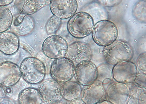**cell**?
Wrapping results in <instances>:
<instances>
[{"label":"cell","instance_id":"6da1fadb","mask_svg":"<svg viewBox=\"0 0 146 104\" xmlns=\"http://www.w3.org/2000/svg\"><path fill=\"white\" fill-rule=\"evenodd\" d=\"M103 55L109 64L115 65L123 61H130L134 55L133 48L127 41L116 40L113 43L104 47Z\"/></svg>","mask_w":146,"mask_h":104},{"label":"cell","instance_id":"7a4b0ae2","mask_svg":"<svg viewBox=\"0 0 146 104\" xmlns=\"http://www.w3.org/2000/svg\"><path fill=\"white\" fill-rule=\"evenodd\" d=\"M21 77L28 84H36L43 81L46 74L45 65L34 57L25 58L19 66Z\"/></svg>","mask_w":146,"mask_h":104},{"label":"cell","instance_id":"3957f363","mask_svg":"<svg viewBox=\"0 0 146 104\" xmlns=\"http://www.w3.org/2000/svg\"><path fill=\"white\" fill-rule=\"evenodd\" d=\"M94 26L93 18L90 14L81 11L70 18L67 23V30L73 37L83 38L92 33Z\"/></svg>","mask_w":146,"mask_h":104},{"label":"cell","instance_id":"277c9868","mask_svg":"<svg viewBox=\"0 0 146 104\" xmlns=\"http://www.w3.org/2000/svg\"><path fill=\"white\" fill-rule=\"evenodd\" d=\"M118 28L113 22L108 20L99 21L94 26L92 32L93 41L100 46H108L117 40Z\"/></svg>","mask_w":146,"mask_h":104},{"label":"cell","instance_id":"5b68a950","mask_svg":"<svg viewBox=\"0 0 146 104\" xmlns=\"http://www.w3.org/2000/svg\"><path fill=\"white\" fill-rule=\"evenodd\" d=\"M75 68L74 63L66 57L55 59L51 65L50 76L58 84H64L72 79Z\"/></svg>","mask_w":146,"mask_h":104},{"label":"cell","instance_id":"8992f818","mask_svg":"<svg viewBox=\"0 0 146 104\" xmlns=\"http://www.w3.org/2000/svg\"><path fill=\"white\" fill-rule=\"evenodd\" d=\"M68 45L62 36L53 35L48 36L43 42L42 51L48 58L56 59L66 57Z\"/></svg>","mask_w":146,"mask_h":104},{"label":"cell","instance_id":"52a82bcc","mask_svg":"<svg viewBox=\"0 0 146 104\" xmlns=\"http://www.w3.org/2000/svg\"><path fill=\"white\" fill-rule=\"evenodd\" d=\"M112 71L114 80L117 82L125 84L133 83L138 74L136 65L131 61H123L117 63Z\"/></svg>","mask_w":146,"mask_h":104},{"label":"cell","instance_id":"ba28073f","mask_svg":"<svg viewBox=\"0 0 146 104\" xmlns=\"http://www.w3.org/2000/svg\"><path fill=\"white\" fill-rule=\"evenodd\" d=\"M74 76L80 85H90L97 80V67L91 60L82 61L76 66Z\"/></svg>","mask_w":146,"mask_h":104},{"label":"cell","instance_id":"9c48e42d","mask_svg":"<svg viewBox=\"0 0 146 104\" xmlns=\"http://www.w3.org/2000/svg\"><path fill=\"white\" fill-rule=\"evenodd\" d=\"M38 90L42 102L45 104H54L62 98V86L52 79L41 82Z\"/></svg>","mask_w":146,"mask_h":104},{"label":"cell","instance_id":"30bf717a","mask_svg":"<svg viewBox=\"0 0 146 104\" xmlns=\"http://www.w3.org/2000/svg\"><path fill=\"white\" fill-rule=\"evenodd\" d=\"M21 77L20 68L17 64L6 61L0 65V84L8 88L15 85Z\"/></svg>","mask_w":146,"mask_h":104},{"label":"cell","instance_id":"8fae6325","mask_svg":"<svg viewBox=\"0 0 146 104\" xmlns=\"http://www.w3.org/2000/svg\"><path fill=\"white\" fill-rule=\"evenodd\" d=\"M49 7L53 15L60 19L71 18L78 10L77 1L75 0H52Z\"/></svg>","mask_w":146,"mask_h":104},{"label":"cell","instance_id":"7c38bea8","mask_svg":"<svg viewBox=\"0 0 146 104\" xmlns=\"http://www.w3.org/2000/svg\"><path fill=\"white\" fill-rule=\"evenodd\" d=\"M92 51L88 44L76 41L68 45L66 58L76 64L84 61L91 60Z\"/></svg>","mask_w":146,"mask_h":104},{"label":"cell","instance_id":"4fadbf2b","mask_svg":"<svg viewBox=\"0 0 146 104\" xmlns=\"http://www.w3.org/2000/svg\"><path fill=\"white\" fill-rule=\"evenodd\" d=\"M106 91L108 101L112 103L127 104L129 97L130 91L126 84L114 81Z\"/></svg>","mask_w":146,"mask_h":104},{"label":"cell","instance_id":"5bb4252c","mask_svg":"<svg viewBox=\"0 0 146 104\" xmlns=\"http://www.w3.org/2000/svg\"><path fill=\"white\" fill-rule=\"evenodd\" d=\"M106 93L102 82L96 80L85 87L82 91V99L87 104H96L104 99Z\"/></svg>","mask_w":146,"mask_h":104},{"label":"cell","instance_id":"9a60e30c","mask_svg":"<svg viewBox=\"0 0 146 104\" xmlns=\"http://www.w3.org/2000/svg\"><path fill=\"white\" fill-rule=\"evenodd\" d=\"M20 46L19 40L13 32H6L0 34V51L7 55L16 53Z\"/></svg>","mask_w":146,"mask_h":104},{"label":"cell","instance_id":"2e32d148","mask_svg":"<svg viewBox=\"0 0 146 104\" xmlns=\"http://www.w3.org/2000/svg\"><path fill=\"white\" fill-rule=\"evenodd\" d=\"M50 1H25L20 13L14 19L12 24H17L23 20L25 17L35 13L49 4Z\"/></svg>","mask_w":146,"mask_h":104},{"label":"cell","instance_id":"e0dca14e","mask_svg":"<svg viewBox=\"0 0 146 104\" xmlns=\"http://www.w3.org/2000/svg\"><path fill=\"white\" fill-rule=\"evenodd\" d=\"M18 104H42V99L38 89L32 88L21 91L18 97Z\"/></svg>","mask_w":146,"mask_h":104},{"label":"cell","instance_id":"ac0fdd59","mask_svg":"<svg viewBox=\"0 0 146 104\" xmlns=\"http://www.w3.org/2000/svg\"><path fill=\"white\" fill-rule=\"evenodd\" d=\"M82 91L81 86L77 82H69L64 84L62 86V98L69 101L81 98Z\"/></svg>","mask_w":146,"mask_h":104},{"label":"cell","instance_id":"d6986e66","mask_svg":"<svg viewBox=\"0 0 146 104\" xmlns=\"http://www.w3.org/2000/svg\"><path fill=\"white\" fill-rule=\"evenodd\" d=\"M35 27L34 19L30 15H27L20 23L17 24H12L11 28L16 35L23 36L31 34Z\"/></svg>","mask_w":146,"mask_h":104},{"label":"cell","instance_id":"ffe728a7","mask_svg":"<svg viewBox=\"0 0 146 104\" xmlns=\"http://www.w3.org/2000/svg\"><path fill=\"white\" fill-rule=\"evenodd\" d=\"M13 18L11 12L5 7H0V34L6 32L12 24Z\"/></svg>","mask_w":146,"mask_h":104},{"label":"cell","instance_id":"44dd1931","mask_svg":"<svg viewBox=\"0 0 146 104\" xmlns=\"http://www.w3.org/2000/svg\"><path fill=\"white\" fill-rule=\"evenodd\" d=\"M132 14L135 19L142 23L146 22V1H139L133 8Z\"/></svg>","mask_w":146,"mask_h":104},{"label":"cell","instance_id":"7402d4cb","mask_svg":"<svg viewBox=\"0 0 146 104\" xmlns=\"http://www.w3.org/2000/svg\"><path fill=\"white\" fill-rule=\"evenodd\" d=\"M62 24V20L56 16L53 15L47 22L45 26L46 31L48 35L55 34L59 29Z\"/></svg>","mask_w":146,"mask_h":104},{"label":"cell","instance_id":"603a6c76","mask_svg":"<svg viewBox=\"0 0 146 104\" xmlns=\"http://www.w3.org/2000/svg\"><path fill=\"white\" fill-rule=\"evenodd\" d=\"M129 90L130 95L127 104H138L143 88L137 86L134 83L126 84Z\"/></svg>","mask_w":146,"mask_h":104},{"label":"cell","instance_id":"cb8c5ba5","mask_svg":"<svg viewBox=\"0 0 146 104\" xmlns=\"http://www.w3.org/2000/svg\"><path fill=\"white\" fill-rule=\"evenodd\" d=\"M97 80L102 82L106 79H112V71L107 64H101L97 67Z\"/></svg>","mask_w":146,"mask_h":104},{"label":"cell","instance_id":"d4e9b609","mask_svg":"<svg viewBox=\"0 0 146 104\" xmlns=\"http://www.w3.org/2000/svg\"><path fill=\"white\" fill-rule=\"evenodd\" d=\"M146 53L145 52L139 55L137 58L136 63L137 68L140 73L146 74Z\"/></svg>","mask_w":146,"mask_h":104},{"label":"cell","instance_id":"484cf974","mask_svg":"<svg viewBox=\"0 0 146 104\" xmlns=\"http://www.w3.org/2000/svg\"><path fill=\"white\" fill-rule=\"evenodd\" d=\"M146 78L145 74L139 73L137 74L133 83L137 86L145 89Z\"/></svg>","mask_w":146,"mask_h":104},{"label":"cell","instance_id":"4316f807","mask_svg":"<svg viewBox=\"0 0 146 104\" xmlns=\"http://www.w3.org/2000/svg\"><path fill=\"white\" fill-rule=\"evenodd\" d=\"M99 3L105 7H113L114 6H118L122 1H107V0H102V1H98Z\"/></svg>","mask_w":146,"mask_h":104},{"label":"cell","instance_id":"83f0119b","mask_svg":"<svg viewBox=\"0 0 146 104\" xmlns=\"http://www.w3.org/2000/svg\"><path fill=\"white\" fill-rule=\"evenodd\" d=\"M114 81V80L112 79H105L102 82L103 86L105 88L106 91L108 88Z\"/></svg>","mask_w":146,"mask_h":104},{"label":"cell","instance_id":"f1b7e54d","mask_svg":"<svg viewBox=\"0 0 146 104\" xmlns=\"http://www.w3.org/2000/svg\"><path fill=\"white\" fill-rule=\"evenodd\" d=\"M6 95L5 89L0 85V103L2 102L6 98Z\"/></svg>","mask_w":146,"mask_h":104},{"label":"cell","instance_id":"f546056e","mask_svg":"<svg viewBox=\"0 0 146 104\" xmlns=\"http://www.w3.org/2000/svg\"><path fill=\"white\" fill-rule=\"evenodd\" d=\"M68 104H87L82 98H77L72 100Z\"/></svg>","mask_w":146,"mask_h":104},{"label":"cell","instance_id":"4dcf8cb0","mask_svg":"<svg viewBox=\"0 0 146 104\" xmlns=\"http://www.w3.org/2000/svg\"><path fill=\"white\" fill-rule=\"evenodd\" d=\"M139 103L140 104H146V92L142 93L139 97Z\"/></svg>","mask_w":146,"mask_h":104},{"label":"cell","instance_id":"1f68e13d","mask_svg":"<svg viewBox=\"0 0 146 104\" xmlns=\"http://www.w3.org/2000/svg\"><path fill=\"white\" fill-rule=\"evenodd\" d=\"M13 1L11 0H4V1H0V7H5L8 6L13 2Z\"/></svg>","mask_w":146,"mask_h":104},{"label":"cell","instance_id":"d6a6232c","mask_svg":"<svg viewBox=\"0 0 146 104\" xmlns=\"http://www.w3.org/2000/svg\"><path fill=\"white\" fill-rule=\"evenodd\" d=\"M0 104H17L13 100L6 97L2 102L0 103Z\"/></svg>","mask_w":146,"mask_h":104},{"label":"cell","instance_id":"836d02e7","mask_svg":"<svg viewBox=\"0 0 146 104\" xmlns=\"http://www.w3.org/2000/svg\"><path fill=\"white\" fill-rule=\"evenodd\" d=\"M96 104H113L110 101H108V100H104V101H101L99 102L98 103Z\"/></svg>","mask_w":146,"mask_h":104},{"label":"cell","instance_id":"e575fe53","mask_svg":"<svg viewBox=\"0 0 146 104\" xmlns=\"http://www.w3.org/2000/svg\"><path fill=\"white\" fill-rule=\"evenodd\" d=\"M53 104H67L66 103V102H63V101H59V102H57V103H56Z\"/></svg>","mask_w":146,"mask_h":104}]
</instances>
